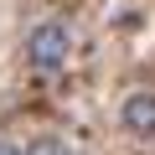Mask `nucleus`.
<instances>
[{
  "label": "nucleus",
  "mask_w": 155,
  "mask_h": 155,
  "mask_svg": "<svg viewBox=\"0 0 155 155\" xmlns=\"http://www.w3.org/2000/svg\"><path fill=\"white\" fill-rule=\"evenodd\" d=\"M0 155H26V145H21V140H11V134H0Z\"/></svg>",
  "instance_id": "nucleus-4"
},
{
  "label": "nucleus",
  "mask_w": 155,
  "mask_h": 155,
  "mask_svg": "<svg viewBox=\"0 0 155 155\" xmlns=\"http://www.w3.org/2000/svg\"><path fill=\"white\" fill-rule=\"evenodd\" d=\"M26 155H78L62 134H36V140H26Z\"/></svg>",
  "instance_id": "nucleus-3"
},
{
  "label": "nucleus",
  "mask_w": 155,
  "mask_h": 155,
  "mask_svg": "<svg viewBox=\"0 0 155 155\" xmlns=\"http://www.w3.org/2000/svg\"><path fill=\"white\" fill-rule=\"evenodd\" d=\"M119 124L134 134V140H155V88H134V93H124V104H119Z\"/></svg>",
  "instance_id": "nucleus-2"
},
{
  "label": "nucleus",
  "mask_w": 155,
  "mask_h": 155,
  "mask_svg": "<svg viewBox=\"0 0 155 155\" xmlns=\"http://www.w3.org/2000/svg\"><path fill=\"white\" fill-rule=\"evenodd\" d=\"M72 62V26L67 21H36L26 31V67L52 78V72H67Z\"/></svg>",
  "instance_id": "nucleus-1"
}]
</instances>
